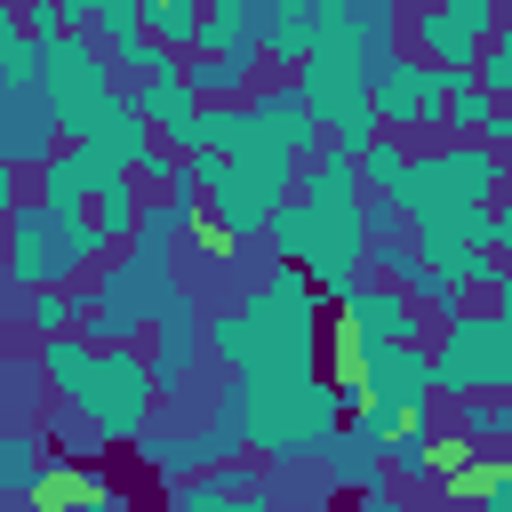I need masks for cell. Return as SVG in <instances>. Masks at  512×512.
Here are the masks:
<instances>
[{"mask_svg":"<svg viewBox=\"0 0 512 512\" xmlns=\"http://www.w3.org/2000/svg\"><path fill=\"white\" fill-rule=\"evenodd\" d=\"M96 224H104V240H120V232L136 240V224H144V208H136V192H128V176H120V184H112V192L96 200Z\"/></svg>","mask_w":512,"mask_h":512,"instance_id":"obj_24","label":"cell"},{"mask_svg":"<svg viewBox=\"0 0 512 512\" xmlns=\"http://www.w3.org/2000/svg\"><path fill=\"white\" fill-rule=\"evenodd\" d=\"M248 72H256V64H224V56H200V64H184L192 96H200V88H208V96H240V88H248Z\"/></svg>","mask_w":512,"mask_h":512,"instance_id":"obj_23","label":"cell"},{"mask_svg":"<svg viewBox=\"0 0 512 512\" xmlns=\"http://www.w3.org/2000/svg\"><path fill=\"white\" fill-rule=\"evenodd\" d=\"M360 512H408V496H400V488H384V480H376V488H368V496H360Z\"/></svg>","mask_w":512,"mask_h":512,"instance_id":"obj_27","label":"cell"},{"mask_svg":"<svg viewBox=\"0 0 512 512\" xmlns=\"http://www.w3.org/2000/svg\"><path fill=\"white\" fill-rule=\"evenodd\" d=\"M232 448H240L232 424H208V432H160V440H144V464H152V472H208V464H224Z\"/></svg>","mask_w":512,"mask_h":512,"instance_id":"obj_11","label":"cell"},{"mask_svg":"<svg viewBox=\"0 0 512 512\" xmlns=\"http://www.w3.org/2000/svg\"><path fill=\"white\" fill-rule=\"evenodd\" d=\"M176 304H184V296H176V272H168V264L120 256V264H104L96 288H88V344H96V352H128V336H136V328H160Z\"/></svg>","mask_w":512,"mask_h":512,"instance_id":"obj_2","label":"cell"},{"mask_svg":"<svg viewBox=\"0 0 512 512\" xmlns=\"http://www.w3.org/2000/svg\"><path fill=\"white\" fill-rule=\"evenodd\" d=\"M80 512H128V504H120V496H112V488H104V496H88V504H80Z\"/></svg>","mask_w":512,"mask_h":512,"instance_id":"obj_28","label":"cell"},{"mask_svg":"<svg viewBox=\"0 0 512 512\" xmlns=\"http://www.w3.org/2000/svg\"><path fill=\"white\" fill-rule=\"evenodd\" d=\"M344 344H416V296L360 280L344 296Z\"/></svg>","mask_w":512,"mask_h":512,"instance_id":"obj_9","label":"cell"},{"mask_svg":"<svg viewBox=\"0 0 512 512\" xmlns=\"http://www.w3.org/2000/svg\"><path fill=\"white\" fill-rule=\"evenodd\" d=\"M144 16H152V40L160 48H184V40L200 48V32H208V8H144Z\"/></svg>","mask_w":512,"mask_h":512,"instance_id":"obj_22","label":"cell"},{"mask_svg":"<svg viewBox=\"0 0 512 512\" xmlns=\"http://www.w3.org/2000/svg\"><path fill=\"white\" fill-rule=\"evenodd\" d=\"M480 80H488L496 104H512V16H504V32H496V48L480 56Z\"/></svg>","mask_w":512,"mask_h":512,"instance_id":"obj_25","label":"cell"},{"mask_svg":"<svg viewBox=\"0 0 512 512\" xmlns=\"http://www.w3.org/2000/svg\"><path fill=\"white\" fill-rule=\"evenodd\" d=\"M408 32H416V48H424L432 72H480V56L496 48L504 16L488 0H448V8H416Z\"/></svg>","mask_w":512,"mask_h":512,"instance_id":"obj_7","label":"cell"},{"mask_svg":"<svg viewBox=\"0 0 512 512\" xmlns=\"http://www.w3.org/2000/svg\"><path fill=\"white\" fill-rule=\"evenodd\" d=\"M248 112L264 120V136H272L288 160H304V152H312V136H320V120H312V104H304L296 88H256V104H248ZM312 160H320V152H312Z\"/></svg>","mask_w":512,"mask_h":512,"instance_id":"obj_12","label":"cell"},{"mask_svg":"<svg viewBox=\"0 0 512 512\" xmlns=\"http://www.w3.org/2000/svg\"><path fill=\"white\" fill-rule=\"evenodd\" d=\"M272 248H280V264H288V272H312V264H320V224H312V208H304V200H288V208L272 216Z\"/></svg>","mask_w":512,"mask_h":512,"instance_id":"obj_16","label":"cell"},{"mask_svg":"<svg viewBox=\"0 0 512 512\" xmlns=\"http://www.w3.org/2000/svg\"><path fill=\"white\" fill-rule=\"evenodd\" d=\"M96 360H104V352H96L88 336H56V344H40V376H48V384H56L64 400H80V392H88Z\"/></svg>","mask_w":512,"mask_h":512,"instance_id":"obj_15","label":"cell"},{"mask_svg":"<svg viewBox=\"0 0 512 512\" xmlns=\"http://www.w3.org/2000/svg\"><path fill=\"white\" fill-rule=\"evenodd\" d=\"M0 472H8V496H16V504H32V496L48 488V472H56V464L40 456V440H32V432H8V440H0Z\"/></svg>","mask_w":512,"mask_h":512,"instance_id":"obj_18","label":"cell"},{"mask_svg":"<svg viewBox=\"0 0 512 512\" xmlns=\"http://www.w3.org/2000/svg\"><path fill=\"white\" fill-rule=\"evenodd\" d=\"M24 328H32L40 344H56V336H72V328H88V296H64V288H40V296H24Z\"/></svg>","mask_w":512,"mask_h":512,"instance_id":"obj_17","label":"cell"},{"mask_svg":"<svg viewBox=\"0 0 512 512\" xmlns=\"http://www.w3.org/2000/svg\"><path fill=\"white\" fill-rule=\"evenodd\" d=\"M392 472H400V480H440V440L424 432V416L400 424V440H392Z\"/></svg>","mask_w":512,"mask_h":512,"instance_id":"obj_20","label":"cell"},{"mask_svg":"<svg viewBox=\"0 0 512 512\" xmlns=\"http://www.w3.org/2000/svg\"><path fill=\"white\" fill-rule=\"evenodd\" d=\"M88 256H104V224L96 216L56 224L48 208H16V224H8V280H16V296L64 288L72 272H88Z\"/></svg>","mask_w":512,"mask_h":512,"instance_id":"obj_3","label":"cell"},{"mask_svg":"<svg viewBox=\"0 0 512 512\" xmlns=\"http://www.w3.org/2000/svg\"><path fill=\"white\" fill-rule=\"evenodd\" d=\"M216 424H232L240 448H264V456H328L344 440V384H320V376H232Z\"/></svg>","mask_w":512,"mask_h":512,"instance_id":"obj_1","label":"cell"},{"mask_svg":"<svg viewBox=\"0 0 512 512\" xmlns=\"http://www.w3.org/2000/svg\"><path fill=\"white\" fill-rule=\"evenodd\" d=\"M432 352L416 344H344V400L384 416V424H416L432 400Z\"/></svg>","mask_w":512,"mask_h":512,"instance_id":"obj_4","label":"cell"},{"mask_svg":"<svg viewBox=\"0 0 512 512\" xmlns=\"http://www.w3.org/2000/svg\"><path fill=\"white\" fill-rule=\"evenodd\" d=\"M48 128H56V112H48V96H24V104H8V168H48L56 152H48Z\"/></svg>","mask_w":512,"mask_h":512,"instance_id":"obj_14","label":"cell"},{"mask_svg":"<svg viewBox=\"0 0 512 512\" xmlns=\"http://www.w3.org/2000/svg\"><path fill=\"white\" fill-rule=\"evenodd\" d=\"M152 392H160V376H152V360L128 344V352H104L96 360V376H88V392L72 400V416L88 424V440H104V448H120V440H144V416H152Z\"/></svg>","mask_w":512,"mask_h":512,"instance_id":"obj_6","label":"cell"},{"mask_svg":"<svg viewBox=\"0 0 512 512\" xmlns=\"http://www.w3.org/2000/svg\"><path fill=\"white\" fill-rule=\"evenodd\" d=\"M432 384L448 400H504L512 392V336L496 312H464L448 320L440 352H432Z\"/></svg>","mask_w":512,"mask_h":512,"instance_id":"obj_5","label":"cell"},{"mask_svg":"<svg viewBox=\"0 0 512 512\" xmlns=\"http://www.w3.org/2000/svg\"><path fill=\"white\" fill-rule=\"evenodd\" d=\"M488 112H496L488 80H480V72H448V104H440V120H448V128H488Z\"/></svg>","mask_w":512,"mask_h":512,"instance_id":"obj_19","label":"cell"},{"mask_svg":"<svg viewBox=\"0 0 512 512\" xmlns=\"http://www.w3.org/2000/svg\"><path fill=\"white\" fill-rule=\"evenodd\" d=\"M200 352H208V328H200V312L192 304H176L160 328H152V376H160V392H192V368H200Z\"/></svg>","mask_w":512,"mask_h":512,"instance_id":"obj_10","label":"cell"},{"mask_svg":"<svg viewBox=\"0 0 512 512\" xmlns=\"http://www.w3.org/2000/svg\"><path fill=\"white\" fill-rule=\"evenodd\" d=\"M400 224H408V208H400V200H368V232H376L384 248H392V232H400Z\"/></svg>","mask_w":512,"mask_h":512,"instance_id":"obj_26","label":"cell"},{"mask_svg":"<svg viewBox=\"0 0 512 512\" xmlns=\"http://www.w3.org/2000/svg\"><path fill=\"white\" fill-rule=\"evenodd\" d=\"M448 440H464V448H480V440H512V392H504V400H464V416H456Z\"/></svg>","mask_w":512,"mask_h":512,"instance_id":"obj_21","label":"cell"},{"mask_svg":"<svg viewBox=\"0 0 512 512\" xmlns=\"http://www.w3.org/2000/svg\"><path fill=\"white\" fill-rule=\"evenodd\" d=\"M168 512H264V488H256V472H248V464H224V472H208V480L176 488V496H168Z\"/></svg>","mask_w":512,"mask_h":512,"instance_id":"obj_13","label":"cell"},{"mask_svg":"<svg viewBox=\"0 0 512 512\" xmlns=\"http://www.w3.org/2000/svg\"><path fill=\"white\" fill-rule=\"evenodd\" d=\"M440 104H448V72H432L424 56L376 64V120L384 128H440Z\"/></svg>","mask_w":512,"mask_h":512,"instance_id":"obj_8","label":"cell"}]
</instances>
